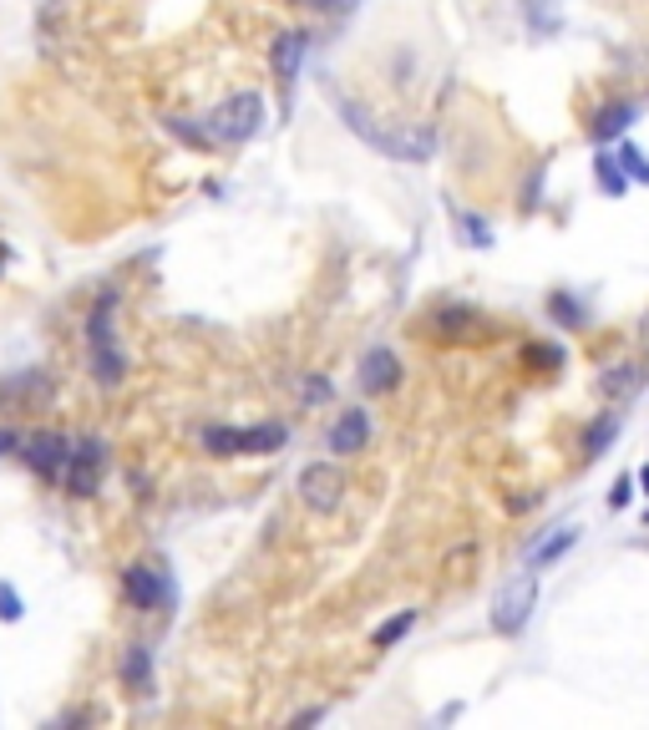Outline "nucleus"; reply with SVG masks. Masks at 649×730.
<instances>
[{
  "instance_id": "22",
  "label": "nucleus",
  "mask_w": 649,
  "mask_h": 730,
  "mask_svg": "<svg viewBox=\"0 0 649 730\" xmlns=\"http://www.w3.org/2000/svg\"><path fill=\"white\" fill-rule=\"evenodd\" d=\"M523 15H528V31H538V36H559L563 31L559 0H523Z\"/></svg>"
},
{
  "instance_id": "16",
  "label": "nucleus",
  "mask_w": 649,
  "mask_h": 730,
  "mask_svg": "<svg viewBox=\"0 0 649 730\" xmlns=\"http://www.w3.org/2000/svg\"><path fill=\"white\" fill-rule=\"evenodd\" d=\"M593 183H599V193H609V198H624V193L635 188V183H629V173H624L620 153H614L609 143L593 153Z\"/></svg>"
},
{
  "instance_id": "24",
  "label": "nucleus",
  "mask_w": 649,
  "mask_h": 730,
  "mask_svg": "<svg viewBox=\"0 0 649 730\" xmlns=\"http://www.w3.org/2000/svg\"><path fill=\"white\" fill-rule=\"evenodd\" d=\"M614 153H620L629 183H649V153H645V147H635V143H624V137H620V147H614Z\"/></svg>"
},
{
  "instance_id": "32",
  "label": "nucleus",
  "mask_w": 649,
  "mask_h": 730,
  "mask_svg": "<svg viewBox=\"0 0 649 730\" xmlns=\"http://www.w3.org/2000/svg\"><path fill=\"white\" fill-rule=\"evenodd\" d=\"M310 5H340V11H345V5H355V0H310Z\"/></svg>"
},
{
  "instance_id": "29",
  "label": "nucleus",
  "mask_w": 649,
  "mask_h": 730,
  "mask_svg": "<svg viewBox=\"0 0 649 730\" xmlns=\"http://www.w3.org/2000/svg\"><path fill=\"white\" fill-rule=\"evenodd\" d=\"M315 720H324V705H315V710H299L295 726H315Z\"/></svg>"
},
{
  "instance_id": "3",
  "label": "nucleus",
  "mask_w": 649,
  "mask_h": 730,
  "mask_svg": "<svg viewBox=\"0 0 649 730\" xmlns=\"http://www.w3.org/2000/svg\"><path fill=\"white\" fill-rule=\"evenodd\" d=\"M204 452L213 457H269L290 441V426L284 422H259V426H204L198 431Z\"/></svg>"
},
{
  "instance_id": "11",
  "label": "nucleus",
  "mask_w": 649,
  "mask_h": 730,
  "mask_svg": "<svg viewBox=\"0 0 649 730\" xmlns=\"http://www.w3.org/2000/svg\"><path fill=\"white\" fill-rule=\"evenodd\" d=\"M401 386V361L396 351H385V345H376V351H366V361H360V391L366 396H385Z\"/></svg>"
},
{
  "instance_id": "20",
  "label": "nucleus",
  "mask_w": 649,
  "mask_h": 730,
  "mask_svg": "<svg viewBox=\"0 0 649 730\" xmlns=\"http://www.w3.org/2000/svg\"><path fill=\"white\" fill-rule=\"evenodd\" d=\"M452 219H457V234L467 248H492V223L482 219V214H473V208H452Z\"/></svg>"
},
{
  "instance_id": "23",
  "label": "nucleus",
  "mask_w": 649,
  "mask_h": 730,
  "mask_svg": "<svg viewBox=\"0 0 649 730\" xmlns=\"http://www.w3.org/2000/svg\"><path fill=\"white\" fill-rule=\"evenodd\" d=\"M330 401H335V380H330V376H320V370H310V376L299 380V406L320 411V406H330Z\"/></svg>"
},
{
  "instance_id": "10",
  "label": "nucleus",
  "mask_w": 649,
  "mask_h": 730,
  "mask_svg": "<svg viewBox=\"0 0 649 730\" xmlns=\"http://www.w3.org/2000/svg\"><path fill=\"white\" fill-rule=\"evenodd\" d=\"M340 467L330 462H310V467L299 472V497H305V508L310 512H330L340 502Z\"/></svg>"
},
{
  "instance_id": "1",
  "label": "nucleus",
  "mask_w": 649,
  "mask_h": 730,
  "mask_svg": "<svg viewBox=\"0 0 649 730\" xmlns=\"http://www.w3.org/2000/svg\"><path fill=\"white\" fill-rule=\"evenodd\" d=\"M340 107V122L360 137V143H370L376 153H385V158L396 162H427L431 153H437V132L431 127H406V122H381L370 107L351 102V97H335Z\"/></svg>"
},
{
  "instance_id": "34",
  "label": "nucleus",
  "mask_w": 649,
  "mask_h": 730,
  "mask_svg": "<svg viewBox=\"0 0 649 730\" xmlns=\"http://www.w3.org/2000/svg\"><path fill=\"white\" fill-rule=\"evenodd\" d=\"M295 5H310V0H295Z\"/></svg>"
},
{
  "instance_id": "12",
  "label": "nucleus",
  "mask_w": 649,
  "mask_h": 730,
  "mask_svg": "<svg viewBox=\"0 0 649 730\" xmlns=\"http://www.w3.org/2000/svg\"><path fill=\"white\" fill-rule=\"evenodd\" d=\"M366 441H370V416H366V406L340 411L335 426H330V452H335V457H355V452H366Z\"/></svg>"
},
{
  "instance_id": "5",
  "label": "nucleus",
  "mask_w": 649,
  "mask_h": 730,
  "mask_svg": "<svg viewBox=\"0 0 649 730\" xmlns=\"http://www.w3.org/2000/svg\"><path fill=\"white\" fill-rule=\"evenodd\" d=\"M532 604H538V573H517V579H507V584L498 588V599H492V629H498L502 640H513V634H523L532 619Z\"/></svg>"
},
{
  "instance_id": "9",
  "label": "nucleus",
  "mask_w": 649,
  "mask_h": 730,
  "mask_svg": "<svg viewBox=\"0 0 649 730\" xmlns=\"http://www.w3.org/2000/svg\"><path fill=\"white\" fill-rule=\"evenodd\" d=\"M305 51H310V36H305V31H280L274 46H269V66H274V82L284 87V97H290V87L299 82Z\"/></svg>"
},
{
  "instance_id": "13",
  "label": "nucleus",
  "mask_w": 649,
  "mask_h": 730,
  "mask_svg": "<svg viewBox=\"0 0 649 730\" xmlns=\"http://www.w3.org/2000/svg\"><path fill=\"white\" fill-rule=\"evenodd\" d=\"M645 386H649V361H620L599 376V391H604L609 401H635Z\"/></svg>"
},
{
  "instance_id": "28",
  "label": "nucleus",
  "mask_w": 649,
  "mask_h": 730,
  "mask_svg": "<svg viewBox=\"0 0 649 730\" xmlns=\"http://www.w3.org/2000/svg\"><path fill=\"white\" fill-rule=\"evenodd\" d=\"M528 361H543V365H563L559 345H528Z\"/></svg>"
},
{
  "instance_id": "18",
  "label": "nucleus",
  "mask_w": 649,
  "mask_h": 730,
  "mask_svg": "<svg viewBox=\"0 0 649 730\" xmlns=\"http://www.w3.org/2000/svg\"><path fill=\"white\" fill-rule=\"evenodd\" d=\"M620 437V416L614 411H604V416H593L589 426H584V437H578V447H584V457L589 462H599V457L609 452V441Z\"/></svg>"
},
{
  "instance_id": "30",
  "label": "nucleus",
  "mask_w": 649,
  "mask_h": 730,
  "mask_svg": "<svg viewBox=\"0 0 649 730\" xmlns=\"http://www.w3.org/2000/svg\"><path fill=\"white\" fill-rule=\"evenodd\" d=\"M15 447H21V437H15V431H5V426H0V457H5V452H15Z\"/></svg>"
},
{
  "instance_id": "14",
  "label": "nucleus",
  "mask_w": 649,
  "mask_h": 730,
  "mask_svg": "<svg viewBox=\"0 0 649 730\" xmlns=\"http://www.w3.org/2000/svg\"><path fill=\"white\" fill-rule=\"evenodd\" d=\"M578 538H584V527H578V523L548 527V533H543L538 543H528V569H532V573H538V569H553V563H559V558L568 553V548H574Z\"/></svg>"
},
{
  "instance_id": "21",
  "label": "nucleus",
  "mask_w": 649,
  "mask_h": 730,
  "mask_svg": "<svg viewBox=\"0 0 649 730\" xmlns=\"http://www.w3.org/2000/svg\"><path fill=\"white\" fill-rule=\"evenodd\" d=\"M416 619H421V613H416V609H401V613H391L385 624H376V634H370V644H376V649H396V644H401V640H406V634H412V629H416Z\"/></svg>"
},
{
  "instance_id": "19",
  "label": "nucleus",
  "mask_w": 649,
  "mask_h": 730,
  "mask_svg": "<svg viewBox=\"0 0 649 730\" xmlns=\"http://www.w3.org/2000/svg\"><path fill=\"white\" fill-rule=\"evenodd\" d=\"M548 315H553V325H568V330H584V325H589V305L568 290L548 294Z\"/></svg>"
},
{
  "instance_id": "25",
  "label": "nucleus",
  "mask_w": 649,
  "mask_h": 730,
  "mask_svg": "<svg viewBox=\"0 0 649 730\" xmlns=\"http://www.w3.org/2000/svg\"><path fill=\"white\" fill-rule=\"evenodd\" d=\"M168 132L183 137L188 147H219V143H213V132H208V122H204V127H193L188 118H168Z\"/></svg>"
},
{
  "instance_id": "27",
  "label": "nucleus",
  "mask_w": 649,
  "mask_h": 730,
  "mask_svg": "<svg viewBox=\"0 0 649 730\" xmlns=\"http://www.w3.org/2000/svg\"><path fill=\"white\" fill-rule=\"evenodd\" d=\"M635 492H639V483H635V477H620V483H614V492H609V508H614V512H624L629 502H635Z\"/></svg>"
},
{
  "instance_id": "7",
  "label": "nucleus",
  "mask_w": 649,
  "mask_h": 730,
  "mask_svg": "<svg viewBox=\"0 0 649 730\" xmlns=\"http://www.w3.org/2000/svg\"><path fill=\"white\" fill-rule=\"evenodd\" d=\"M66 452H72V437H61V431H30V437H21V447H15V457H21L41 483H61Z\"/></svg>"
},
{
  "instance_id": "6",
  "label": "nucleus",
  "mask_w": 649,
  "mask_h": 730,
  "mask_svg": "<svg viewBox=\"0 0 649 730\" xmlns=\"http://www.w3.org/2000/svg\"><path fill=\"white\" fill-rule=\"evenodd\" d=\"M107 472V441L102 437H76L72 452H66V467H61V487L72 497H91L102 487Z\"/></svg>"
},
{
  "instance_id": "4",
  "label": "nucleus",
  "mask_w": 649,
  "mask_h": 730,
  "mask_svg": "<svg viewBox=\"0 0 649 730\" xmlns=\"http://www.w3.org/2000/svg\"><path fill=\"white\" fill-rule=\"evenodd\" d=\"M204 122H208V132H213V143H249L254 132L265 127V97H259V92H234V97H223Z\"/></svg>"
},
{
  "instance_id": "8",
  "label": "nucleus",
  "mask_w": 649,
  "mask_h": 730,
  "mask_svg": "<svg viewBox=\"0 0 649 730\" xmlns=\"http://www.w3.org/2000/svg\"><path fill=\"white\" fill-rule=\"evenodd\" d=\"M122 599L143 613H158L173 604V584H168V573L152 569V563H133V569H122Z\"/></svg>"
},
{
  "instance_id": "15",
  "label": "nucleus",
  "mask_w": 649,
  "mask_h": 730,
  "mask_svg": "<svg viewBox=\"0 0 649 730\" xmlns=\"http://www.w3.org/2000/svg\"><path fill=\"white\" fill-rule=\"evenodd\" d=\"M639 118V102H604L599 112L589 118V132H593V143L604 147V143H620L624 132L635 127Z\"/></svg>"
},
{
  "instance_id": "33",
  "label": "nucleus",
  "mask_w": 649,
  "mask_h": 730,
  "mask_svg": "<svg viewBox=\"0 0 649 730\" xmlns=\"http://www.w3.org/2000/svg\"><path fill=\"white\" fill-rule=\"evenodd\" d=\"M5 264H11V248L0 244V275H5Z\"/></svg>"
},
{
  "instance_id": "26",
  "label": "nucleus",
  "mask_w": 649,
  "mask_h": 730,
  "mask_svg": "<svg viewBox=\"0 0 649 730\" xmlns=\"http://www.w3.org/2000/svg\"><path fill=\"white\" fill-rule=\"evenodd\" d=\"M0 619H5V624L26 619V599H21V594H15V584H5V579H0Z\"/></svg>"
},
{
  "instance_id": "2",
  "label": "nucleus",
  "mask_w": 649,
  "mask_h": 730,
  "mask_svg": "<svg viewBox=\"0 0 649 730\" xmlns=\"http://www.w3.org/2000/svg\"><path fill=\"white\" fill-rule=\"evenodd\" d=\"M112 309H118V294L107 290L97 305H91L87 315V355H91V376H97V386H122V376H127V355H122L118 345V330H112Z\"/></svg>"
},
{
  "instance_id": "31",
  "label": "nucleus",
  "mask_w": 649,
  "mask_h": 730,
  "mask_svg": "<svg viewBox=\"0 0 649 730\" xmlns=\"http://www.w3.org/2000/svg\"><path fill=\"white\" fill-rule=\"evenodd\" d=\"M635 483H639V492H645V497H649V462H645V467H639V472H635Z\"/></svg>"
},
{
  "instance_id": "17",
  "label": "nucleus",
  "mask_w": 649,
  "mask_h": 730,
  "mask_svg": "<svg viewBox=\"0 0 649 730\" xmlns=\"http://www.w3.org/2000/svg\"><path fill=\"white\" fill-rule=\"evenodd\" d=\"M118 674H122V685H127V690L148 695V690H152V649H148V644H127V649H122Z\"/></svg>"
},
{
  "instance_id": "35",
  "label": "nucleus",
  "mask_w": 649,
  "mask_h": 730,
  "mask_svg": "<svg viewBox=\"0 0 649 730\" xmlns=\"http://www.w3.org/2000/svg\"><path fill=\"white\" fill-rule=\"evenodd\" d=\"M645 527H649V512H645Z\"/></svg>"
}]
</instances>
